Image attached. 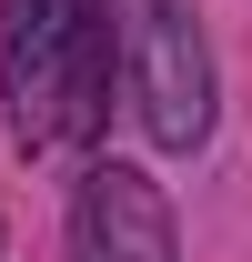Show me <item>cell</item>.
Returning <instances> with one entry per match:
<instances>
[{
	"instance_id": "obj_2",
	"label": "cell",
	"mask_w": 252,
	"mask_h": 262,
	"mask_svg": "<svg viewBox=\"0 0 252 262\" xmlns=\"http://www.w3.org/2000/svg\"><path fill=\"white\" fill-rule=\"evenodd\" d=\"M121 61H131V111L161 151L212 141V51L182 0H121Z\"/></svg>"
},
{
	"instance_id": "obj_1",
	"label": "cell",
	"mask_w": 252,
	"mask_h": 262,
	"mask_svg": "<svg viewBox=\"0 0 252 262\" xmlns=\"http://www.w3.org/2000/svg\"><path fill=\"white\" fill-rule=\"evenodd\" d=\"M0 91L20 151L91 141L111 111V20L101 0H0Z\"/></svg>"
},
{
	"instance_id": "obj_3",
	"label": "cell",
	"mask_w": 252,
	"mask_h": 262,
	"mask_svg": "<svg viewBox=\"0 0 252 262\" xmlns=\"http://www.w3.org/2000/svg\"><path fill=\"white\" fill-rule=\"evenodd\" d=\"M71 262H182L172 202L141 162H91L71 192Z\"/></svg>"
}]
</instances>
